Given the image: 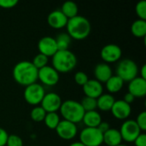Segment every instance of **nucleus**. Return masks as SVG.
<instances>
[{
  "label": "nucleus",
  "instance_id": "1",
  "mask_svg": "<svg viewBox=\"0 0 146 146\" xmlns=\"http://www.w3.org/2000/svg\"><path fill=\"white\" fill-rule=\"evenodd\" d=\"M12 74L15 82L25 87L36 83L38 80V69L29 61L17 62L13 68Z\"/></svg>",
  "mask_w": 146,
  "mask_h": 146
},
{
  "label": "nucleus",
  "instance_id": "2",
  "mask_svg": "<svg viewBox=\"0 0 146 146\" xmlns=\"http://www.w3.org/2000/svg\"><path fill=\"white\" fill-rule=\"evenodd\" d=\"M67 33L71 38L82 40L87 38L91 33L92 26L90 21L82 15H76L68 19L67 23Z\"/></svg>",
  "mask_w": 146,
  "mask_h": 146
},
{
  "label": "nucleus",
  "instance_id": "3",
  "mask_svg": "<svg viewBox=\"0 0 146 146\" xmlns=\"http://www.w3.org/2000/svg\"><path fill=\"white\" fill-rule=\"evenodd\" d=\"M77 65V57L69 50H57L52 56V67L58 73H68Z\"/></svg>",
  "mask_w": 146,
  "mask_h": 146
},
{
  "label": "nucleus",
  "instance_id": "4",
  "mask_svg": "<svg viewBox=\"0 0 146 146\" xmlns=\"http://www.w3.org/2000/svg\"><path fill=\"white\" fill-rule=\"evenodd\" d=\"M59 110L64 120L74 124L82 121L85 115V110L80 103L74 100H66L62 102Z\"/></svg>",
  "mask_w": 146,
  "mask_h": 146
},
{
  "label": "nucleus",
  "instance_id": "5",
  "mask_svg": "<svg viewBox=\"0 0 146 146\" xmlns=\"http://www.w3.org/2000/svg\"><path fill=\"white\" fill-rule=\"evenodd\" d=\"M116 75L124 82H130L138 77L139 68L137 63L131 59L121 60L116 67Z\"/></svg>",
  "mask_w": 146,
  "mask_h": 146
},
{
  "label": "nucleus",
  "instance_id": "6",
  "mask_svg": "<svg viewBox=\"0 0 146 146\" xmlns=\"http://www.w3.org/2000/svg\"><path fill=\"white\" fill-rule=\"evenodd\" d=\"M44 95L45 91L43 86L37 82L26 86L23 93L26 102L28 104L33 106H38V104H40Z\"/></svg>",
  "mask_w": 146,
  "mask_h": 146
},
{
  "label": "nucleus",
  "instance_id": "7",
  "mask_svg": "<svg viewBox=\"0 0 146 146\" xmlns=\"http://www.w3.org/2000/svg\"><path fill=\"white\" fill-rule=\"evenodd\" d=\"M103 135L97 127H85L80 133V142L85 146H101Z\"/></svg>",
  "mask_w": 146,
  "mask_h": 146
},
{
  "label": "nucleus",
  "instance_id": "8",
  "mask_svg": "<svg viewBox=\"0 0 146 146\" xmlns=\"http://www.w3.org/2000/svg\"><path fill=\"white\" fill-rule=\"evenodd\" d=\"M119 131L122 140L128 143H133L136 139V138L141 133V130L139 129L134 120L125 121L122 123Z\"/></svg>",
  "mask_w": 146,
  "mask_h": 146
},
{
  "label": "nucleus",
  "instance_id": "9",
  "mask_svg": "<svg viewBox=\"0 0 146 146\" xmlns=\"http://www.w3.org/2000/svg\"><path fill=\"white\" fill-rule=\"evenodd\" d=\"M59 79V73L52 66L47 65L38 70V80H39L41 83L45 86H56L58 83Z\"/></svg>",
  "mask_w": 146,
  "mask_h": 146
},
{
  "label": "nucleus",
  "instance_id": "10",
  "mask_svg": "<svg viewBox=\"0 0 146 146\" xmlns=\"http://www.w3.org/2000/svg\"><path fill=\"white\" fill-rule=\"evenodd\" d=\"M55 130L57 135L64 140H71L74 139L78 133L77 125L66 120L60 121Z\"/></svg>",
  "mask_w": 146,
  "mask_h": 146
},
{
  "label": "nucleus",
  "instance_id": "11",
  "mask_svg": "<svg viewBox=\"0 0 146 146\" xmlns=\"http://www.w3.org/2000/svg\"><path fill=\"white\" fill-rule=\"evenodd\" d=\"M100 55L101 58L104 62H105V63H113L121 59L122 56V50L119 45L109 44L102 48Z\"/></svg>",
  "mask_w": 146,
  "mask_h": 146
},
{
  "label": "nucleus",
  "instance_id": "12",
  "mask_svg": "<svg viewBox=\"0 0 146 146\" xmlns=\"http://www.w3.org/2000/svg\"><path fill=\"white\" fill-rule=\"evenodd\" d=\"M62 103V98L58 94L55 92H49L45 93L43 100L41 101L40 106L46 113H52L60 110Z\"/></svg>",
  "mask_w": 146,
  "mask_h": 146
},
{
  "label": "nucleus",
  "instance_id": "13",
  "mask_svg": "<svg viewBox=\"0 0 146 146\" xmlns=\"http://www.w3.org/2000/svg\"><path fill=\"white\" fill-rule=\"evenodd\" d=\"M38 49L40 54H43L47 57H52L58 50L56 39L50 36H45L39 39L38 43Z\"/></svg>",
  "mask_w": 146,
  "mask_h": 146
},
{
  "label": "nucleus",
  "instance_id": "14",
  "mask_svg": "<svg viewBox=\"0 0 146 146\" xmlns=\"http://www.w3.org/2000/svg\"><path fill=\"white\" fill-rule=\"evenodd\" d=\"M110 111L115 118L118 120H126L132 113V107L122 99L115 100Z\"/></svg>",
  "mask_w": 146,
  "mask_h": 146
},
{
  "label": "nucleus",
  "instance_id": "15",
  "mask_svg": "<svg viewBox=\"0 0 146 146\" xmlns=\"http://www.w3.org/2000/svg\"><path fill=\"white\" fill-rule=\"evenodd\" d=\"M68 19L60 9L51 11L47 16V22L49 26L54 29H62L67 26Z\"/></svg>",
  "mask_w": 146,
  "mask_h": 146
},
{
  "label": "nucleus",
  "instance_id": "16",
  "mask_svg": "<svg viewBox=\"0 0 146 146\" xmlns=\"http://www.w3.org/2000/svg\"><path fill=\"white\" fill-rule=\"evenodd\" d=\"M82 87L86 97L92 98L94 99H98L103 94L104 92L102 83H100L97 80H89Z\"/></svg>",
  "mask_w": 146,
  "mask_h": 146
},
{
  "label": "nucleus",
  "instance_id": "17",
  "mask_svg": "<svg viewBox=\"0 0 146 146\" xmlns=\"http://www.w3.org/2000/svg\"><path fill=\"white\" fill-rule=\"evenodd\" d=\"M128 92L135 98H145L146 95V80L141 77H136L128 84Z\"/></svg>",
  "mask_w": 146,
  "mask_h": 146
},
{
  "label": "nucleus",
  "instance_id": "18",
  "mask_svg": "<svg viewBox=\"0 0 146 146\" xmlns=\"http://www.w3.org/2000/svg\"><path fill=\"white\" fill-rule=\"evenodd\" d=\"M95 80L100 83H106V81L113 75L110 66L105 62H101L96 65L94 68Z\"/></svg>",
  "mask_w": 146,
  "mask_h": 146
},
{
  "label": "nucleus",
  "instance_id": "19",
  "mask_svg": "<svg viewBox=\"0 0 146 146\" xmlns=\"http://www.w3.org/2000/svg\"><path fill=\"white\" fill-rule=\"evenodd\" d=\"M103 141L106 146H116L122 142L120 131L115 128H110L103 135Z\"/></svg>",
  "mask_w": 146,
  "mask_h": 146
},
{
  "label": "nucleus",
  "instance_id": "20",
  "mask_svg": "<svg viewBox=\"0 0 146 146\" xmlns=\"http://www.w3.org/2000/svg\"><path fill=\"white\" fill-rule=\"evenodd\" d=\"M82 121L86 125V127H98L102 122L101 115L97 110L85 112Z\"/></svg>",
  "mask_w": 146,
  "mask_h": 146
},
{
  "label": "nucleus",
  "instance_id": "21",
  "mask_svg": "<svg viewBox=\"0 0 146 146\" xmlns=\"http://www.w3.org/2000/svg\"><path fill=\"white\" fill-rule=\"evenodd\" d=\"M115 98L109 93H103L97 99V108L101 111H110L115 103Z\"/></svg>",
  "mask_w": 146,
  "mask_h": 146
},
{
  "label": "nucleus",
  "instance_id": "22",
  "mask_svg": "<svg viewBox=\"0 0 146 146\" xmlns=\"http://www.w3.org/2000/svg\"><path fill=\"white\" fill-rule=\"evenodd\" d=\"M124 83L125 82L117 75H112L105 83L106 89L110 93H116L122 89Z\"/></svg>",
  "mask_w": 146,
  "mask_h": 146
},
{
  "label": "nucleus",
  "instance_id": "23",
  "mask_svg": "<svg viewBox=\"0 0 146 146\" xmlns=\"http://www.w3.org/2000/svg\"><path fill=\"white\" fill-rule=\"evenodd\" d=\"M60 10L64 14V15L68 19H71V18L78 15L79 8H78V5L74 2L67 1V2L62 3V8H61Z\"/></svg>",
  "mask_w": 146,
  "mask_h": 146
},
{
  "label": "nucleus",
  "instance_id": "24",
  "mask_svg": "<svg viewBox=\"0 0 146 146\" xmlns=\"http://www.w3.org/2000/svg\"><path fill=\"white\" fill-rule=\"evenodd\" d=\"M131 32L137 38H145L146 21L140 19L136 20L131 26Z\"/></svg>",
  "mask_w": 146,
  "mask_h": 146
},
{
  "label": "nucleus",
  "instance_id": "25",
  "mask_svg": "<svg viewBox=\"0 0 146 146\" xmlns=\"http://www.w3.org/2000/svg\"><path fill=\"white\" fill-rule=\"evenodd\" d=\"M57 45L58 50H68L70 44H71V38L67 33H59L56 38H55Z\"/></svg>",
  "mask_w": 146,
  "mask_h": 146
},
{
  "label": "nucleus",
  "instance_id": "26",
  "mask_svg": "<svg viewBox=\"0 0 146 146\" xmlns=\"http://www.w3.org/2000/svg\"><path fill=\"white\" fill-rule=\"evenodd\" d=\"M60 121V116L56 112L46 113V115L44 119L45 126L50 129H56Z\"/></svg>",
  "mask_w": 146,
  "mask_h": 146
},
{
  "label": "nucleus",
  "instance_id": "27",
  "mask_svg": "<svg viewBox=\"0 0 146 146\" xmlns=\"http://www.w3.org/2000/svg\"><path fill=\"white\" fill-rule=\"evenodd\" d=\"M46 115V112L41 106H35L30 113L31 119L35 122L44 121V119Z\"/></svg>",
  "mask_w": 146,
  "mask_h": 146
},
{
  "label": "nucleus",
  "instance_id": "28",
  "mask_svg": "<svg viewBox=\"0 0 146 146\" xmlns=\"http://www.w3.org/2000/svg\"><path fill=\"white\" fill-rule=\"evenodd\" d=\"M80 104H81L83 110H85V112L96 110V109H97V99L88 98V97H85L81 100Z\"/></svg>",
  "mask_w": 146,
  "mask_h": 146
},
{
  "label": "nucleus",
  "instance_id": "29",
  "mask_svg": "<svg viewBox=\"0 0 146 146\" xmlns=\"http://www.w3.org/2000/svg\"><path fill=\"white\" fill-rule=\"evenodd\" d=\"M48 61H49V57H47L46 56L43 55V54H40L38 53V55H36L32 62V63L33 64V66L38 70L45 66H47V63H48Z\"/></svg>",
  "mask_w": 146,
  "mask_h": 146
},
{
  "label": "nucleus",
  "instance_id": "30",
  "mask_svg": "<svg viewBox=\"0 0 146 146\" xmlns=\"http://www.w3.org/2000/svg\"><path fill=\"white\" fill-rule=\"evenodd\" d=\"M135 11L137 15L140 20H146V2L145 0H141L137 3L135 7Z\"/></svg>",
  "mask_w": 146,
  "mask_h": 146
},
{
  "label": "nucleus",
  "instance_id": "31",
  "mask_svg": "<svg viewBox=\"0 0 146 146\" xmlns=\"http://www.w3.org/2000/svg\"><path fill=\"white\" fill-rule=\"evenodd\" d=\"M6 146H23V140L16 134H11L8 137Z\"/></svg>",
  "mask_w": 146,
  "mask_h": 146
},
{
  "label": "nucleus",
  "instance_id": "32",
  "mask_svg": "<svg viewBox=\"0 0 146 146\" xmlns=\"http://www.w3.org/2000/svg\"><path fill=\"white\" fill-rule=\"evenodd\" d=\"M88 80H89V78L85 72L79 71L74 74V81L77 85L80 86H83L84 85H86V83Z\"/></svg>",
  "mask_w": 146,
  "mask_h": 146
},
{
  "label": "nucleus",
  "instance_id": "33",
  "mask_svg": "<svg viewBox=\"0 0 146 146\" xmlns=\"http://www.w3.org/2000/svg\"><path fill=\"white\" fill-rule=\"evenodd\" d=\"M137 125L139 126V129L141 130V132H145L146 131V112L145 111H142L140 114H139V115L137 116V119L135 120Z\"/></svg>",
  "mask_w": 146,
  "mask_h": 146
},
{
  "label": "nucleus",
  "instance_id": "34",
  "mask_svg": "<svg viewBox=\"0 0 146 146\" xmlns=\"http://www.w3.org/2000/svg\"><path fill=\"white\" fill-rule=\"evenodd\" d=\"M18 3L17 0H0V7L3 9H12Z\"/></svg>",
  "mask_w": 146,
  "mask_h": 146
},
{
  "label": "nucleus",
  "instance_id": "35",
  "mask_svg": "<svg viewBox=\"0 0 146 146\" xmlns=\"http://www.w3.org/2000/svg\"><path fill=\"white\" fill-rule=\"evenodd\" d=\"M135 146H146V134L141 133L133 141Z\"/></svg>",
  "mask_w": 146,
  "mask_h": 146
},
{
  "label": "nucleus",
  "instance_id": "36",
  "mask_svg": "<svg viewBox=\"0 0 146 146\" xmlns=\"http://www.w3.org/2000/svg\"><path fill=\"white\" fill-rule=\"evenodd\" d=\"M8 137H9V134L7 131L0 127V146H6Z\"/></svg>",
  "mask_w": 146,
  "mask_h": 146
},
{
  "label": "nucleus",
  "instance_id": "37",
  "mask_svg": "<svg viewBox=\"0 0 146 146\" xmlns=\"http://www.w3.org/2000/svg\"><path fill=\"white\" fill-rule=\"evenodd\" d=\"M103 134L104 133H106L109 129H110L111 127H110V123L109 122H107V121H102V122L99 124V126L97 127Z\"/></svg>",
  "mask_w": 146,
  "mask_h": 146
},
{
  "label": "nucleus",
  "instance_id": "38",
  "mask_svg": "<svg viewBox=\"0 0 146 146\" xmlns=\"http://www.w3.org/2000/svg\"><path fill=\"white\" fill-rule=\"evenodd\" d=\"M134 99H135V98H134L131 93L127 92V93H126V94L124 95V98H123V99H122V100H123L124 102H126L127 104H130V105H131V104H133V103Z\"/></svg>",
  "mask_w": 146,
  "mask_h": 146
},
{
  "label": "nucleus",
  "instance_id": "39",
  "mask_svg": "<svg viewBox=\"0 0 146 146\" xmlns=\"http://www.w3.org/2000/svg\"><path fill=\"white\" fill-rule=\"evenodd\" d=\"M139 74H140V76L141 78H143L144 80H146V65H143L140 68V71H139Z\"/></svg>",
  "mask_w": 146,
  "mask_h": 146
},
{
  "label": "nucleus",
  "instance_id": "40",
  "mask_svg": "<svg viewBox=\"0 0 146 146\" xmlns=\"http://www.w3.org/2000/svg\"><path fill=\"white\" fill-rule=\"evenodd\" d=\"M69 146H85L83 144H81L80 142H74L73 144H71Z\"/></svg>",
  "mask_w": 146,
  "mask_h": 146
},
{
  "label": "nucleus",
  "instance_id": "41",
  "mask_svg": "<svg viewBox=\"0 0 146 146\" xmlns=\"http://www.w3.org/2000/svg\"><path fill=\"white\" fill-rule=\"evenodd\" d=\"M116 146H127V145H124V144H120V145H118Z\"/></svg>",
  "mask_w": 146,
  "mask_h": 146
},
{
  "label": "nucleus",
  "instance_id": "42",
  "mask_svg": "<svg viewBox=\"0 0 146 146\" xmlns=\"http://www.w3.org/2000/svg\"><path fill=\"white\" fill-rule=\"evenodd\" d=\"M101 146H106V145H101Z\"/></svg>",
  "mask_w": 146,
  "mask_h": 146
},
{
  "label": "nucleus",
  "instance_id": "43",
  "mask_svg": "<svg viewBox=\"0 0 146 146\" xmlns=\"http://www.w3.org/2000/svg\"><path fill=\"white\" fill-rule=\"evenodd\" d=\"M31 146H35V145H31Z\"/></svg>",
  "mask_w": 146,
  "mask_h": 146
}]
</instances>
